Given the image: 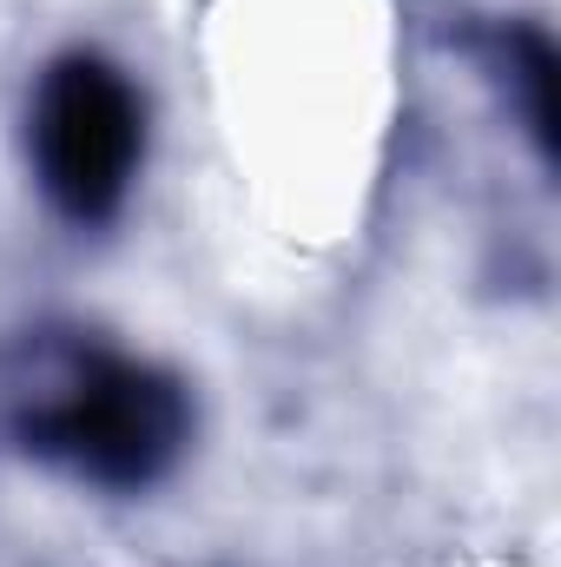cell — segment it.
<instances>
[{
	"mask_svg": "<svg viewBox=\"0 0 561 567\" xmlns=\"http://www.w3.org/2000/svg\"><path fill=\"white\" fill-rule=\"evenodd\" d=\"M178 370L86 323H27L0 343V442L93 495H145L192 449Z\"/></svg>",
	"mask_w": 561,
	"mask_h": 567,
	"instance_id": "6da1fadb",
	"label": "cell"
},
{
	"mask_svg": "<svg viewBox=\"0 0 561 567\" xmlns=\"http://www.w3.org/2000/svg\"><path fill=\"white\" fill-rule=\"evenodd\" d=\"M145 133H152L145 93L113 53L67 47L33 73L27 172L60 225H73V231L120 225L145 172Z\"/></svg>",
	"mask_w": 561,
	"mask_h": 567,
	"instance_id": "7a4b0ae2",
	"label": "cell"
},
{
	"mask_svg": "<svg viewBox=\"0 0 561 567\" xmlns=\"http://www.w3.org/2000/svg\"><path fill=\"white\" fill-rule=\"evenodd\" d=\"M482 66L502 80V93H509V106H516L529 145L542 152V165H555V73H561L555 40L536 20L496 27V40L482 47Z\"/></svg>",
	"mask_w": 561,
	"mask_h": 567,
	"instance_id": "3957f363",
	"label": "cell"
}]
</instances>
